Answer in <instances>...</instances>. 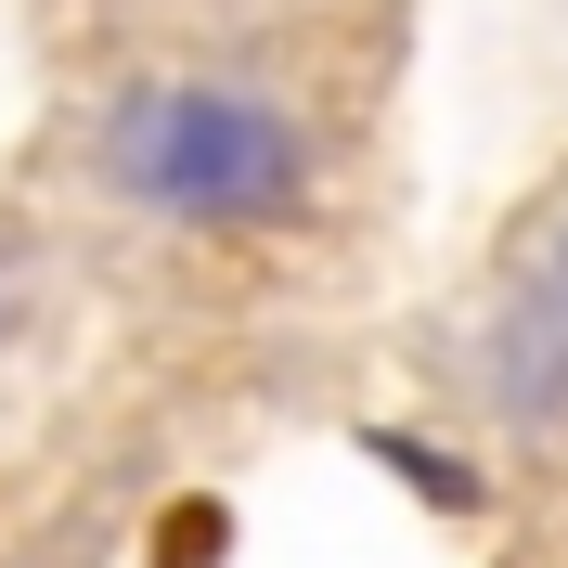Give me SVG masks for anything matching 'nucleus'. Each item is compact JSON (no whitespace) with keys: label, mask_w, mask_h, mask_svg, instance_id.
I'll list each match as a JSON object with an SVG mask.
<instances>
[{"label":"nucleus","mask_w":568,"mask_h":568,"mask_svg":"<svg viewBox=\"0 0 568 568\" xmlns=\"http://www.w3.org/2000/svg\"><path fill=\"white\" fill-rule=\"evenodd\" d=\"M91 155H104V194H130L142 220H181V233H258L311 181V130L272 91H233V78H142V91H116Z\"/></svg>","instance_id":"f257e3e1"},{"label":"nucleus","mask_w":568,"mask_h":568,"mask_svg":"<svg viewBox=\"0 0 568 568\" xmlns=\"http://www.w3.org/2000/svg\"><path fill=\"white\" fill-rule=\"evenodd\" d=\"M362 453L388 465L400 491H426V504H453V517H465V504H478V478H465L453 453H426V439H400V426H362Z\"/></svg>","instance_id":"f03ea898"},{"label":"nucleus","mask_w":568,"mask_h":568,"mask_svg":"<svg viewBox=\"0 0 568 568\" xmlns=\"http://www.w3.org/2000/svg\"><path fill=\"white\" fill-rule=\"evenodd\" d=\"M220 542H233V517H220V504H169V530H155V568H220Z\"/></svg>","instance_id":"7ed1b4c3"},{"label":"nucleus","mask_w":568,"mask_h":568,"mask_svg":"<svg viewBox=\"0 0 568 568\" xmlns=\"http://www.w3.org/2000/svg\"><path fill=\"white\" fill-rule=\"evenodd\" d=\"M556 311H568V233H556Z\"/></svg>","instance_id":"20e7f679"},{"label":"nucleus","mask_w":568,"mask_h":568,"mask_svg":"<svg viewBox=\"0 0 568 568\" xmlns=\"http://www.w3.org/2000/svg\"><path fill=\"white\" fill-rule=\"evenodd\" d=\"M0 336H13V272H0Z\"/></svg>","instance_id":"39448f33"}]
</instances>
